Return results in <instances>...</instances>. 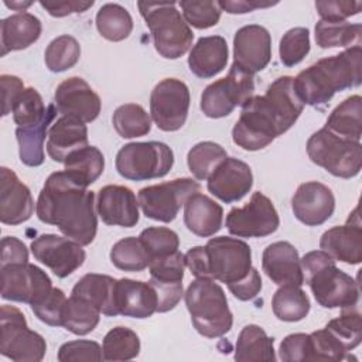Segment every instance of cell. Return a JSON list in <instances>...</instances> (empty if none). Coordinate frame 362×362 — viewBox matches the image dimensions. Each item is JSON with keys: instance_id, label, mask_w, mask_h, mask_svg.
Here are the masks:
<instances>
[{"instance_id": "13", "label": "cell", "mask_w": 362, "mask_h": 362, "mask_svg": "<svg viewBox=\"0 0 362 362\" xmlns=\"http://www.w3.org/2000/svg\"><path fill=\"white\" fill-rule=\"evenodd\" d=\"M188 86L175 78L158 82L150 95V113L157 127L163 132L180 130L189 110Z\"/></svg>"}, {"instance_id": "50", "label": "cell", "mask_w": 362, "mask_h": 362, "mask_svg": "<svg viewBox=\"0 0 362 362\" xmlns=\"http://www.w3.org/2000/svg\"><path fill=\"white\" fill-rule=\"evenodd\" d=\"M185 266V255L180 250L167 256L154 257L148 263L150 279L157 281L180 283L184 279Z\"/></svg>"}, {"instance_id": "31", "label": "cell", "mask_w": 362, "mask_h": 362, "mask_svg": "<svg viewBox=\"0 0 362 362\" xmlns=\"http://www.w3.org/2000/svg\"><path fill=\"white\" fill-rule=\"evenodd\" d=\"M116 279L107 274L88 273L81 277L74 286L71 294L81 297L95 305L102 314L115 317L119 315L116 310Z\"/></svg>"}, {"instance_id": "49", "label": "cell", "mask_w": 362, "mask_h": 362, "mask_svg": "<svg viewBox=\"0 0 362 362\" xmlns=\"http://www.w3.org/2000/svg\"><path fill=\"white\" fill-rule=\"evenodd\" d=\"M66 300L68 298L61 288L52 287L48 293L30 304V307L40 321L51 327H62Z\"/></svg>"}, {"instance_id": "6", "label": "cell", "mask_w": 362, "mask_h": 362, "mask_svg": "<svg viewBox=\"0 0 362 362\" xmlns=\"http://www.w3.org/2000/svg\"><path fill=\"white\" fill-rule=\"evenodd\" d=\"M137 7L161 57L177 59L189 49L194 33L174 1H139Z\"/></svg>"}, {"instance_id": "3", "label": "cell", "mask_w": 362, "mask_h": 362, "mask_svg": "<svg viewBox=\"0 0 362 362\" xmlns=\"http://www.w3.org/2000/svg\"><path fill=\"white\" fill-rule=\"evenodd\" d=\"M362 82V48L352 47L322 58L293 78V86L304 105L320 106L337 92L359 86Z\"/></svg>"}, {"instance_id": "23", "label": "cell", "mask_w": 362, "mask_h": 362, "mask_svg": "<svg viewBox=\"0 0 362 362\" xmlns=\"http://www.w3.org/2000/svg\"><path fill=\"white\" fill-rule=\"evenodd\" d=\"M262 269L277 286H303L304 276L297 249L286 240L270 243L262 256Z\"/></svg>"}, {"instance_id": "41", "label": "cell", "mask_w": 362, "mask_h": 362, "mask_svg": "<svg viewBox=\"0 0 362 362\" xmlns=\"http://www.w3.org/2000/svg\"><path fill=\"white\" fill-rule=\"evenodd\" d=\"M225 148L214 141H201L195 144L187 156L191 174L197 180H208L214 170L226 158Z\"/></svg>"}, {"instance_id": "60", "label": "cell", "mask_w": 362, "mask_h": 362, "mask_svg": "<svg viewBox=\"0 0 362 362\" xmlns=\"http://www.w3.org/2000/svg\"><path fill=\"white\" fill-rule=\"evenodd\" d=\"M219 7L222 11H228L230 14H243V13H250L256 8H266L277 4V1L273 3H264L260 0H221L218 1Z\"/></svg>"}, {"instance_id": "29", "label": "cell", "mask_w": 362, "mask_h": 362, "mask_svg": "<svg viewBox=\"0 0 362 362\" xmlns=\"http://www.w3.org/2000/svg\"><path fill=\"white\" fill-rule=\"evenodd\" d=\"M41 30L40 18L30 13H16L3 18L0 23L1 55L28 48L40 38Z\"/></svg>"}, {"instance_id": "21", "label": "cell", "mask_w": 362, "mask_h": 362, "mask_svg": "<svg viewBox=\"0 0 362 362\" xmlns=\"http://www.w3.org/2000/svg\"><path fill=\"white\" fill-rule=\"evenodd\" d=\"M34 199L28 187L20 181L17 174L0 168V221L4 225H20L31 218Z\"/></svg>"}, {"instance_id": "12", "label": "cell", "mask_w": 362, "mask_h": 362, "mask_svg": "<svg viewBox=\"0 0 362 362\" xmlns=\"http://www.w3.org/2000/svg\"><path fill=\"white\" fill-rule=\"evenodd\" d=\"M199 189V182L192 178H175L141 188L137 201L147 218L168 223L177 218L187 199Z\"/></svg>"}, {"instance_id": "57", "label": "cell", "mask_w": 362, "mask_h": 362, "mask_svg": "<svg viewBox=\"0 0 362 362\" xmlns=\"http://www.w3.org/2000/svg\"><path fill=\"white\" fill-rule=\"evenodd\" d=\"M28 250L27 246L14 236H6L1 239V260L0 266L13 263H27Z\"/></svg>"}, {"instance_id": "10", "label": "cell", "mask_w": 362, "mask_h": 362, "mask_svg": "<svg viewBox=\"0 0 362 362\" xmlns=\"http://www.w3.org/2000/svg\"><path fill=\"white\" fill-rule=\"evenodd\" d=\"M205 247L208 279L228 284L245 279L252 270L250 246L236 238L218 236L208 240Z\"/></svg>"}, {"instance_id": "2", "label": "cell", "mask_w": 362, "mask_h": 362, "mask_svg": "<svg viewBox=\"0 0 362 362\" xmlns=\"http://www.w3.org/2000/svg\"><path fill=\"white\" fill-rule=\"evenodd\" d=\"M37 216L57 226L66 238L90 245L98 230L95 194L68 171H55L47 178L38 199Z\"/></svg>"}, {"instance_id": "45", "label": "cell", "mask_w": 362, "mask_h": 362, "mask_svg": "<svg viewBox=\"0 0 362 362\" xmlns=\"http://www.w3.org/2000/svg\"><path fill=\"white\" fill-rule=\"evenodd\" d=\"M310 52V31L305 27H294L286 31L280 40V61L286 66L300 64Z\"/></svg>"}, {"instance_id": "61", "label": "cell", "mask_w": 362, "mask_h": 362, "mask_svg": "<svg viewBox=\"0 0 362 362\" xmlns=\"http://www.w3.org/2000/svg\"><path fill=\"white\" fill-rule=\"evenodd\" d=\"M4 4L8 7V8H11V10H16V11H20V13H23L25 8H28L30 6H33V1H7V0H4Z\"/></svg>"}, {"instance_id": "43", "label": "cell", "mask_w": 362, "mask_h": 362, "mask_svg": "<svg viewBox=\"0 0 362 362\" xmlns=\"http://www.w3.org/2000/svg\"><path fill=\"white\" fill-rule=\"evenodd\" d=\"M81 57V45L72 35L64 34L54 38L44 54L45 65L52 72H64L72 68Z\"/></svg>"}, {"instance_id": "35", "label": "cell", "mask_w": 362, "mask_h": 362, "mask_svg": "<svg viewBox=\"0 0 362 362\" xmlns=\"http://www.w3.org/2000/svg\"><path fill=\"white\" fill-rule=\"evenodd\" d=\"M272 308L280 321L297 322L310 313V300L300 286H280L272 298Z\"/></svg>"}, {"instance_id": "28", "label": "cell", "mask_w": 362, "mask_h": 362, "mask_svg": "<svg viewBox=\"0 0 362 362\" xmlns=\"http://www.w3.org/2000/svg\"><path fill=\"white\" fill-rule=\"evenodd\" d=\"M223 209L208 195L197 192L184 204V223L189 232L209 238L222 228Z\"/></svg>"}, {"instance_id": "16", "label": "cell", "mask_w": 362, "mask_h": 362, "mask_svg": "<svg viewBox=\"0 0 362 362\" xmlns=\"http://www.w3.org/2000/svg\"><path fill=\"white\" fill-rule=\"evenodd\" d=\"M1 298L33 304L52 288L48 274L31 263H13L0 266Z\"/></svg>"}, {"instance_id": "52", "label": "cell", "mask_w": 362, "mask_h": 362, "mask_svg": "<svg viewBox=\"0 0 362 362\" xmlns=\"http://www.w3.org/2000/svg\"><path fill=\"white\" fill-rule=\"evenodd\" d=\"M58 361L78 362V361H103L102 346L89 339H76L65 342L58 349Z\"/></svg>"}, {"instance_id": "27", "label": "cell", "mask_w": 362, "mask_h": 362, "mask_svg": "<svg viewBox=\"0 0 362 362\" xmlns=\"http://www.w3.org/2000/svg\"><path fill=\"white\" fill-rule=\"evenodd\" d=\"M228 57L229 49L223 37H201L189 51L188 66L195 76L208 79L225 69Z\"/></svg>"}, {"instance_id": "46", "label": "cell", "mask_w": 362, "mask_h": 362, "mask_svg": "<svg viewBox=\"0 0 362 362\" xmlns=\"http://www.w3.org/2000/svg\"><path fill=\"white\" fill-rule=\"evenodd\" d=\"M47 107L34 88H25L13 106V120L17 127L33 126L45 116Z\"/></svg>"}, {"instance_id": "33", "label": "cell", "mask_w": 362, "mask_h": 362, "mask_svg": "<svg viewBox=\"0 0 362 362\" xmlns=\"http://www.w3.org/2000/svg\"><path fill=\"white\" fill-rule=\"evenodd\" d=\"M274 341L263 328L249 324L242 328L235 348V359L238 362H273L276 361Z\"/></svg>"}, {"instance_id": "18", "label": "cell", "mask_w": 362, "mask_h": 362, "mask_svg": "<svg viewBox=\"0 0 362 362\" xmlns=\"http://www.w3.org/2000/svg\"><path fill=\"white\" fill-rule=\"evenodd\" d=\"M55 106L61 116L90 123L99 116L102 102L85 79L71 76L57 86Z\"/></svg>"}, {"instance_id": "34", "label": "cell", "mask_w": 362, "mask_h": 362, "mask_svg": "<svg viewBox=\"0 0 362 362\" xmlns=\"http://www.w3.org/2000/svg\"><path fill=\"white\" fill-rule=\"evenodd\" d=\"M362 25L346 20H320L315 24V42L320 48L359 47Z\"/></svg>"}, {"instance_id": "26", "label": "cell", "mask_w": 362, "mask_h": 362, "mask_svg": "<svg viewBox=\"0 0 362 362\" xmlns=\"http://www.w3.org/2000/svg\"><path fill=\"white\" fill-rule=\"evenodd\" d=\"M320 247L334 260L346 264H359L362 262V229L359 221L325 230L320 239Z\"/></svg>"}, {"instance_id": "25", "label": "cell", "mask_w": 362, "mask_h": 362, "mask_svg": "<svg viewBox=\"0 0 362 362\" xmlns=\"http://www.w3.org/2000/svg\"><path fill=\"white\" fill-rule=\"evenodd\" d=\"M88 146V127L83 122L61 116L48 130L47 151L57 163H65L74 151Z\"/></svg>"}, {"instance_id": "20", "label": "cell", "mask_w": 362, "mask_h": 362, "mask_svg": "<svg viewBox=\"0 0 362 362\" xmlns=\"http://www.w3.org/2000/svg\"><path fill=\"white\" fill-rule=\"evenodd\" d=\"M253 185L250 167L235 157H226L209 175L208 191L222 202L240 201Z\"/></svg>"}, {"instance_id": "11", "label": "cell", "mask_w": 362, "mask_h": 362, "mask_svg": "<svg viewBox=\"0 0 362 362\" xmlns=\"http://www.w3.org/2000/svg\"><path fill=\"white\" fill-rule=\"evenodd\" d=\"M253 75L232 64L228 75L209 83L201 95V110L206 117L219 119L230 115L236 106H243L253 96Z\"/></svg>"}, {"instance_id": "15", "label": "cell", "mask_w": 362, "mask_h": 362, "mask_svg": "<svg viewBox=\"0 0 362 362\" xmlns=\"http://www.w3.org/2000/svg\"><path fill=\"white\" fill-rule=\"evenodd\" d=\"M30 247L35 260L48 267L59 279L72 274L83 264L86 257L81 243L54 233L40 235L31 242Z\"/></svg>"}, {"instance_id": "51", "label": "cell", "mask_w": 362, "mask_h": 362, "mask_svg": "<svg viewBox=\"0 0 362 362\" xmlns=\"http://www.w3.org/2000/svg\"><path fill=\"white\" fill-rule=\"evenodd\" d=\"M311 359L310 361H345L351 359L339 341L327 329H318L310 334Z\"/></svg>"}, {"instance_id": "37", "label": "cell", "mask_w": 362, "mask_h": 362, "mask_svg": "<svg viewBox=\"0 0 362 362\" xmlns=\"http://www.w3.org/2000/svg\"><path fill=\"white\" fill-rule=\"evenodd\" d=\"M65 171L86 185L93 184L103 173L105 157L95 146H86L74 151L65 160Z\"/></svg>"}, {"instance_id": "22", "label": "cell", "mask_w": 362, "mask_h": 362, "mask_svg": "<svg viewBox=\"0 0 362 362\" xmlns=\"http://www.w3.org/2000/svg\"><path fill=\"white\" fill-rule=\"evenodd\" d=\"M96 211L106 225L133 228L139 222V201L124 185H105L98 192Z\"/></svg>"}, {"instance_id": "7", "label": "cell", "mask_w": 362, "mask_h": 362, "mask_svg": "<svg viewBox=\"0 0 362 362\" xmlns=\"http://www.w3.org/2000/svg\"><path fill=\"white\" fill-rule=\"evenodd\" d=\"M310 160L334 177L352 178L362 168V146L358 141L342 139L322 127L307 140Z\"/></svg>"}, {"instance_id": "5", "label": "cell", "mask_w": 362, "mask_h": 362, "mask_svg": "<svg viewBox=\"0 0 362 362\" xmlns=\"http://www.w3.org/2000/svg\"><path fill=\"white\" fill-rule=\"evenodd\" d=\"M185 305L195 329L206 338L225 335L233 324L223 288L212 279H195L185 291Z\"/></svg>"}, {"instance_id": "40", "label": "cell", "mask_w": 362, "mask_h": 362, "mask_svg": "<svg viewBox=\"0 0 362 362\" xmlns=\"http://www.w3.org/2000/svg\"><path fill=\"white\" fill-rule=\"evenodd\" d=\"M103 361H129L140 352L139 335L126 327L112 328L103 338Z\"/></svg>"}, {"instance_id": "30", "label": "cell", "mask_w": 362, "mask_h": 362, "mask_svg": "<svg viewBox=\"0 0 362 362\" xmlns=\"http://www.w3.org/2000/svg\"><path fill=\"white\" fill-rule=\"evenodd\" d=\"M57 106L48 105L45 116L33 126L17 127L16 137L18 141V153L23 164L28 167H38L44 163V140L48 136L49 124L57 117Z\"/></svg>"}, {"instance_id": "19", "label": "cell", "mask_w": 362, "mask_h": 362, "mask_svg": "<svg viewBox=\"0 0 362 362\" xmlns=\"http://www.w3.org/2000/svg\"><path fill=\"white\" fill-rule=\"evenodd\" d=\"M294 216L307 226H318L331 218L335 209V197L325 184L308 181L298 185L291 198Z\"/></svg>"}, {"instance_id": "17", "label": "cell", "mask_w": 362, "mask_h": 362, "mask_svg": "<svg viewBox=\"0 0 362 362\" xmlns=\"http://www.w3.org/2000/svg\"><path fill=\"white\" fill-rule=\"evenodd\" d=\"M272 58V37L259 24L240 27L233 37V64L255 75L267 66Z\"/></svg>"}, {"instance_id": "38", "label": "cell", "mask_w": 362, "mask_h": 362, "mask_svg": "<svg viewBox=\"0 0 362 362\" xmlns=\"http://www.w3.org/2000/svg\"><path fill=\"white\" fill-rule=\"evenodd\" d=\"M100 314L90 303L71 294L65 304L62 327L75 335H86L96 328Z\"/></svg>"}, {"instance_id": "1", "label": "cell", "mask_w": 362, "mask_h": 362, "mask_svg": "<svg viewBox=\"0 0 362 362\" xmlns=\"http://www.w3.org/2000/svg\"><path fill=\"white\" fill-rule=\"evenodd\" d=\"M303 109L304 103L294 90L293 76H280L264 95L252 96L243 103L232 129V140L243 150H262L286 133Z\"/></svg>"}, {"instance_id": "44", "label": "cell", "mask_w": 362, "mask_h": 362, "mask_svg": "<svg viewBox=\"0 0 362 362\" xmlns=\"http://www.w3.org/2000/svg\"><path fill=\"white\" fill-rule=\"evenodd\" d=\"M325 328L339 341L346 352L352 351L362 339V318L356 310H342V314L331 320Z\"/></svg>"}, {"instance_id": "58", "label": "cell", "mask_w": 362, "mask_h": 362, "mask_svg": "<svg viewBox=\"0 0 362 362\" xmlns=\"http://www.w3.org/2000/svg\"><path fill=\"white\" fill-rule=\"evenodd\" d=\"M0 85H1V96H3V116H7L21 95V92L25 89L23 81L18 76L14 75H1L0 76Z\"/></svg>"}, {"instance_id": "59", "label": "cell", "mask_w": 362, "mask_h": 362, "mask_svg": "<svg viewBox=\"0 0 362 362\" xmlns=\"http://www.w3.org/2000/svg\"><path fill=\"white\" fill-rule=\"evenodd\" d=\"M90 1H78V0H61V1H40V6L48 11L52 17H65L75 13H83L93 6Z\"/></svg>"}, {"instance_id": "47", "label": "cell", "mask_w": 362, "mask_h": 362, "mask_svg": "<svg viewBox=\"0 0 362 362\" xmlns=\"http://www.w3.org/2000/svg\"><path fill=\"white\" fill-rule=\"evenodd\" d=\"M180 7L182 10V17L188 25L198 30H205L218 24L221 18V7L218 1H197V0H181Z\"/></svg>"}, {"instance_id": "4", "label": "cell", "mask_w": 362, "mask_h": 362, "mask_svg": "<svg viewBox=\"0 0 362 362\" xmlns=\"http://www.w3.org/2000/svg\"><path fill=\"white\" fill-rule=\"evenodd\" d=\"M301 269L304 283L324 308L352 310L359 303V286L345 272L335 266V260L324 250H313L303 256Z\"/></svg>"}, {"instance_id": "9", "label": "cell", "mask_w": 362, "mask_h": 362, "mask_svg": "<svg viewBox=\"0 0 362 362\" xmlns=\"http://www.w3.org/2000/svg\"><path fill=\"white\" fill-rule=\"evenodd\" d=\"M45 351V339L28 328L24 314L17 307L1 305L0 354L14 362H40Z\"/></svg>"}, {"instance_id": "24", "label": "cell", "mask_w": 362, "mask_h": 362, "mask_svg": "<svg viewBox=\"0 0 362 362\" xmlns=\"http://www.w3.org/2000/svg\"><path fill=\"white\" fill-rule=\"evenodd\" d=\"M117 314L133 318H148L157 311V294L150 283L119 279L115 296Z\"/></svg>"}, {"instance_id": "55", "label": "cell", "mask_w": 362, "mask_h": 362, "mask_svg": "<svg viewBox=\"0 0 362 362\" xmlns=\"http://www.w3.org/2000/svg\"><path fill=\"white\" fill-rule=\"evenodd\" d=\"M156 294H157V311L158 313H167L173 310L184 296L182 281L180 283H167V281H157L151 280L148 281Z\"/></svg>"}, {"instance_id": "42", "label": "cell", "mask_w": 362, "mask_h": 362, "mask_svg": "<svg viewBox=\"0 0 362 362\" xmlns=\"http://www.w3.org/2000/svg\"><path fill=\"white\" fill-rule=\"evenodd\" d=\"M110 260L123 272H141L148 267L150 256L139 238L129 236L113 245L110 250Z\"/></svg>"}, {"instance_id": "56", "label": "cell", "mask_w": 362, "mask_h": 362, "mask_svg": "<svg viewBox=\"0 0 362 362\" xmlns=\"http://www.w3.org/2000/svg\"><path fill=\"white\" fill-rule=\"evenodd\" d=\"M228 288L238 300L249 301L260 293V290H262V277H260L259 272L255 267H252L250 273L245 279H242L236 283L228 284Z\"/></svg>"}, {"instance_id": "39", "label": "cell", "mask_w": 362, "mask_h": 362, "mask_svg": "<svg viewBox=\"0 0 362 362\" xmlns=\"http://www.w3.org/2000/svg\"><path fill=\"white\" fill-rule=\"evenodd\" d=\"M113 127L123 139L141 137L150 133L151 119L146 109L137 103H124L119 106L112 117Z\"/></svg>"}, {"instance_id": "48", "label": "cell", "mask_w": 362, "mask_h": 362, "mask_svg": "<svg viewBox=\"0 0 362 362\" xmlns=\"http://www.w3.org/2000/svg\"><path fill=\"white\" fill-rule=\"evenodd\" d=\"M139 239L147 250L150 260L154 257L171 255L177 252L180 246L178 235L173 229L164 226L147 228L140 233Z\"/></svg>"}, {"instance_id": "53", "label": "cell", "mask_w": 362, "mask_h": 362, "mask_svg": "<svg viewBox=\"0 0 362 362\" xmlns=\"http://www.w3.org/2000/svg\"><path fill=\"white\" fill-rule=\"evenodd\" d=\"M279 358L284 362L310 361L311 359V342L310 334H290L287 335L279 348Z\"/></svg>"}, {"instance_id": "8", "label": "cell", "mask_w": 362, "mask_h": 362, "mask_svg": "<svg viewBox=\"0 0 362 362\" xmlns=\"http://www.w3.org/2000/svg\"><path fill=\"white\" fill-rule=\"evenodd\" d=\"M117 173L132 181L161 178L174 164L173 150L161 141H134L124 144L116 154Z\"/></svg>"}, {"instance_id": "14", "label": "cell", "mask_w": 362, "mask_h": 362, "mask_svg": "<svg viewBox=\"0 0 362 362\" xmlns=\"http://www.w3.org/2000/svg\"><path fill=\"white\" fill-rule=\"evenodd\" d=\"M225 223L229 233L238 238H263L277 230L280 218L270 198L253 192L245 206L229 211Z\"/></svg>"}, {"instance_id": "32", "label": "cell", "mask_w": 362, "mask_h": 362, "mask_svg": "<svg viewBox=\"0 0 362 362\" xmlns=\"http://www.w3.org/2000/svg\"><path fill=\"white\" fill-rule=\"evenodd\" d=\"M324 127L342 139L361 143L362 98L359 95H352L341 102L331 112Z\"/></svg>"}, {"instance_id": "36", "label": "cell", "mask_w": 362, "mask_h": 362, "mask_svg": "<svg viewBox=\"0 0 362 362\" xmlns=\"http://www.w3.org/2000/svg\"><path fill=\"white\" fill-rule=\"evenodd\" d=\"M99 34L109 41H122L127 38L133 30V18L130 13L120 4H103L95 17Z\"/></svg>"}, {"instance_id": "54", "label": "cell", "mask_w": 362, "mask_h": 362, "mask_svg": "<svg viewBox=\"0 0 362 362\" xmlns=\"http://www.w3.org/2000/svg\"><path fill=\"white\" fill-rule=\"evenodd\" d=\"M315 8L322 20H346L362 8V1L354 0H328L315 1Z\"/></svg>"}]
</instances>
